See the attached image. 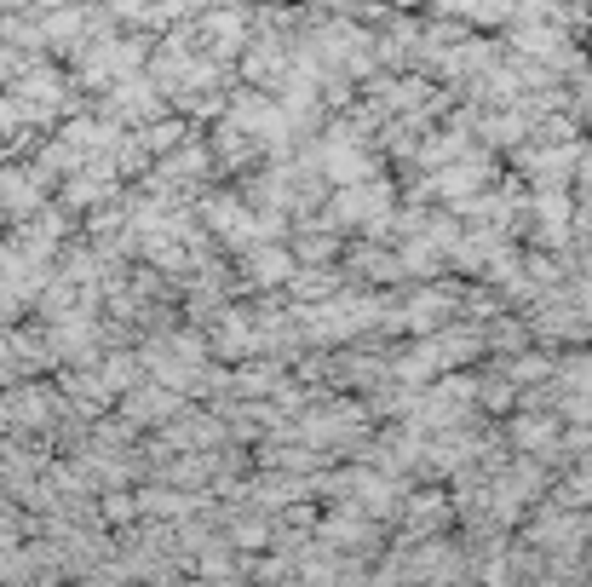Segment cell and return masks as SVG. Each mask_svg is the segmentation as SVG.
<instances>
[{"label":"cell","instance_id":"6da1fadb","mask_svg":"<svg viewBox=\"0 0 592 587\" xmlns=\"http://www.w3.org/2000/svg\"><path fill=\"white\" fill-rule=\"evenodd\" d=\"M161 392H133V398H127V415H133V421H150V415H161Z\"/></svg>","mask_w":592,"mask_h":587},{"label":"cell","instance_id":"7a4b0ae2","mask_svg":"<svg viewBox=\"0 0 592 587\" xmlns=\"http://www.w3.org/2000/svg\"><path fill=\"white\" fill-rule=\"evenodd\" d=\"M115 6H121V12H138V6H150V0H115Z\"/></svg>","mask_w":592,"mask_h":587}]
</instances>
